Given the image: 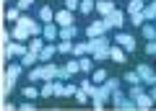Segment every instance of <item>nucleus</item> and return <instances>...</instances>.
I'll return each instance as SVG.
<instances>
[{
    "instance_id": "nucleus-21",
    "label": "nucleus",
    "mask_w": 156,
    "mask_h": 111,
    "mask_svg": "<svg viewBox=\"0 0 156 111\" xmlns=\"http://www.w3.org/2000/svg\"><path fill=\"white\" fill-rule=\"evenodd\" d=\"M55 96V80H44L42 83V98H50Z\"/></svg>"
},
{
    "instance_id": "nucleus-17",
    "label": "nucleus",
    "mask_w": 156,
    "mask_h": 111,
    "mask_svg": "<svg viewBox=\"0 0 156 111\" xmlns=\"http://www.w3.org/2000/svg\"><path fill=\"white\" fill-rule=\"evenodd\" d=\"M44 47H47V39H44V36H34L31 44H29V52H37V54H39Z\"/></svg>"
},
{
    "instance_id": "nucleus-5",
    "label": "nucleus",
    "mask_w": 156,
    "mask_h": 111,
    "mask_svg": "<svg viewBox=\"0 0 156 111\" xmlns=\"http://www.w3.org/2000/svg\"><path fill=\"white\" fill-rule=\"evenodd\" d=\"M138 75H140V80H143L146 85H156V72L151 70L148 65H138Z\"/></svg>"
},
{
    "instance_id": "nucleus-28",
    "label": "nucleus",
    "mask_w": 156,
    "mask_h": 111,
    "mask_svg": "<svg viewBox=\"0 0 156 111\" xmlns=\"http://www.w3.org/2000/svg\"><path fill=\"white\" fill-rule=\"evenodd\" d=\"M37 60H39L37 52H26V54L21 57V65H37Z\"/></svg>"
},
{
    "instance_id": "nucleus-19",
    "label": "nucleus",
    "mask_w": 156,
    "mask_h": 111,
    "mask_svg": "<svg viewBox=\"0 0 156 111\" xmlns=\"http://www.w3.org/2000/svg\"><path fill=\"white\" fill-rule=\"evenodd\" d=\"M76 36H78V28H76V26H62V28H60V39H70V41H73Z\"/></svg>"
},
{
    "instance_id": "nucleus-46",
    "label": "nucleus",
    "mask_w": 156,
    "mask_h": 111,
    "mask_svg": "<svg viewBox=\"0 0 156 111\" xmlns=\"http://www.w3.org/2000/svg\"><path fill=\"white\" fill-rule=\"evenodd\" d=\"M143 3H148V0H143Z\"/></svg>"
},
{
    "instance_id": "nucleus-45",
    "label": "nucleus",
    "mask_w": 156,
    "mask_h": 111,
    "mask_svg": "<svg viewBox=\"0 0 156 111\" xmlns=\"http://www.w3.org/2000/svg\"><path fill=\"white\" fill-rule=\"evenodd\" d=\"M151 5H154V8H156V0H151Z\"/></svg>"
},
{
    "instance_id": "nucleus-37",
    "label": "nucleus",
    "mask_w": 156,
    "mask_h": 111,
    "mask_svg": "<svg viewBox=\"0 0 156 111\" xmlns=\"http://www.w3.org/2000/svg\"><path fill=\"white\" fill-rule=\"evenodd\" d=\"M11 88H13V80L11 78H3V96L11 93Z\"/></svg>"
},
{
    "instance_id": "nucleus-22",
    "label": "nucleus",
    "mask_w": 156,
    "mask_h": 111,
    "mask_svg": "<svg viewBox=\"0 0 156 111\" xmlns=\"http://www.w3.org/2000/svg\"><path fill=\"white\" fill-rule=\"evenodd\" d=\"M39 96H42V88H37V85H26V88H23V98H39Z\"/></svg>"
},
{
    "instance_id": "nucleus-44",
    "label": "nucleus",
    "mask_w": 156,
    "mask_h": 111,
    "mask_svg": "<svg viewBox=\"0 0 156 111\" xmlns=\"http://www.w3.org/2000/svg\"><path fill=\"white\" fill-rule=\"evenodd\" d=\"M76 85H70V83H65V96H76Z\"/></svg>"
},
{
    "instance_id": "nucleus-13",
    "label": "nucleus",
    "mask_w": 156,
    "mask_h": 111,
    "mask_svg": "<svg viewBox=\"0 0 156 111\" xmlns=\"http://www.w3.org/2000/svg\"><path fill=\"white\" fill-rule=\"evenodd\" d=\"M96 11H99L101 18H107L112 11H115V3H112V0H99V3H96Z\"/></svg>"
},
{
    "instance_id": "nucleus-34",
    "label": "nucleus",
    "mask_w": 156,
    "mask_h": 111,
    "mask_svg": "<svg viewBox=\"0 0 156 111\" xmlns=\"http://www.w3.org/2000/svg\"><path fill=\"white\" fill-rule=\"evenodd\" d=\"M65 67H68V70L73 72V75H76V72H81V60H78V57H76V60H70V62H65Z\"/></svg>"
},
{
    "instance_id": "nucleus-23",
    "label": "nucleus",
    "mask_w": 156,
    "mask_h": 111,
    "mask_svg": "<svg viewBox=\"0 0 156 111\" xmlns=\"http://www.w3.org/2000/svg\"><path fill=\"white\" fill-rule=\"evenodd\" d=\"M18 18H21V8H8L5 11V21L8 23H18Z\"/></svg>"
},
{
    "instance_id": "nucleus-9",
    "label": "nucleus",
    "mask_w": 156,
    "mask_h": 111,
    "mask_svg": "<svg viewBox=\"0 0 156 111\" xmlns=\"http://www.w3.org/2000/svg\"><path fill=\"white\" fill-rule=\"evenodd\" d=\"M107 23H109V26H117V28H122V26H125V13L115 8V11H112L109 16H107Z\"/></svg>"
},
{
    "instance_id": "nucleus-10",
    "label": "nucleus",
    "mask_w": 156,
    "mask_h": 111,
    "mask_svg": "<svg viewBox=\"0 0 156 111\" xmlns=\"http://www.w3.org/2000/svg\"><path fill=\"white\" fill-rule=\"evenodd\" d=\"M135 106H138L140 111H148V109H154V106H156V101H154V96H146V93H140L138 98H135Z\"/></svg>"
},
{
    "instance_id": "nucleus-24",
    "label": "nucleus",
    "mask_w": 156,
    "mask_h": 111,
    "mask_svg": "<svg viewBox=\"0 0 156 111\" xmlns=\"http://www.w3.org/2000/svg\"><path fill=\"white\" fill-rule=\"evenodd\" d=\"M143 8H146L143 0H130L128 3V13H143Z\"/></svg>"
},
{
    "instance_id": "nucleus-27",
    "label": "nucleus",
    "mask_w": 156,
    "mask_h": 111,
    "mask_svg": "<svg viewBox=\"0 0 156 111\" xmlns=\"http://www.w3.org/2000/svg\"><path fill=\"white\" fill-rule=\"evenodd\" d=\"M81 60V72H94V62H91V57H78Z\"/></svg>"
},
{
    "instance_id": "nucleus-33",
    "label": "nucleus",
    "mask_w": 156,
    "mask_h": 111,
    "mask_svg": "<svg viewBox=\"0 0 156 111\" xmlns=\"http://www.w3.org/2000/svg\"><path fill=\"white\" fill-rule=\"evenodd\" d=\"M94 8H96L94 0H81V8H78V11H81V13H91Z\"/></svg>"
},
{
    "instance_id": "nucleus-11",
    "label": "nucleus",
    "mask_w": 156,
    "mask_h": 111,
    "mask_svg": "<svg viewBox=\"0 0 156 111\" xmlns=\"http://www.w3.org/2000/svg\"><path fill=\"white\" fill-rule=\"evenodd\" d=\"M125 57H128V52H125L122 47H120V44H112V49H109V60H115V62H120V65H122Z\"/></svg>"
},
{
    "instance_id": "nucleus-18",
    "label": "nucleus",
    "mask_w": 156,
    "mask_h": 111,
    "mask_svg": "<svg viewBox=\"0 0 156 111\" xmlns=\"http://www.w3.org/2000/svg\"><path fill=\"white\" fill-rule=\"evenodd\" d=\"M73 54H76V57H86V54H91L89 41H78V44L73 47Z\"/></svg>"
},
{
    "instance_id": "nucleus-14",
    "label": "nucleus",
    "mask_w": 156,
    "mask_h": 111,
    "mask_svg": "<svg viewBox=\"0 0 156 111\" xmlns=\"http://www.w3.org/2000/svg\"><path fill=\"white\" fill-rule=\"evenodd\" d=\"M42 78L44 80H57V65L44 62V65H42Z\"/></svg>"
},
{
    "instance_id": "nucleus-4",
    "label": "nucleus",
    "mask_w": 156,
    "mask_h": 111,
    "mask_svg": "<svg viewBox=\"0 0 156 111\" xmlns=\"http://www.w3.org/2000/svg\"><path fill=\"white\" fill-rule=\"evenodd\" d=\"M107 28H109V23H107V18H101V21L91 23V26L86 28V36H89V39H96V36H104V34H107Z\"/></svg>"
},
{
    "instance_id": "nucleus-20",
    "label": "nucleus",
    "mask_w": 156,
    "mask_h": 111,
    "mask_svg": "<svg viewBox=\"0 0 156 111\" xmlns=\"http://www.w3.org/2000/svg\"><path fill=\"white\" fill-rule=\"evenodd\" d=\"M140 34L146 36V41L156 39V26H154V23H143V26H140Z\"/></svg>"
},
{
    "instance_id": "nucleus-39",
    "label": "nucleus",
    "mask_w": 156,
    "mask_h": 111,
    "mask_svg": "<svg viewBox=\"0 0 156 111\" xmlns=\"http://www.w3.org/2000/svg\"><path fill=\"white\" fill-rule=\"evenodd\" d=\"M55 96H57V98H60V96H65V83L55 80Z\"/></svg>"
},
{
    "instance_id": "nucleus-16",
    "label": "nucleus",
    "mask_w": 156,
    "mask_h": 111,
    "mask_svg": "<svg viewBox=\"0 0 156 111\" xmlns=\"http://www.w3.org/2000/svg\"><path fill=\"white\" fill-rule=\"evenodd\" d=\"M39 23H55V13H52L50 5H44L39 11Z\"/></svg>"
},
{
    "instance_id": "nucleus-15",
    "label": "nucleus",
    "mask_w": 156,
    "mask_h": 111,
    "mask_svg": "<svg viewBox=\"0 0 156 111\" xmlns=\"http://www.w3.org/2000/svg\"><path fill=\"white\" fill-rule=\"evenodd\" d=\"M5 78H11L13 83H16V80L21 78V60H16L13 65H8V72H5Z\"/></svg>"
},
{
    "instance_id": "nucleus-36",
    "label": "nucleus",
    "mask_w": 156,
    "mask_h": 111,
    "mask_svg": "<svg viewBox=\"0 0 156 111\" xmlns=\"http://www.w3.org/2000/svg\"><path fill=\"white\" fill-rule=\"evenodd\" d=\"M70 75H73V72L68 70V67H57V80H68Z\"/></svg>"
},
{
    "instance_id": "nucleus-1",
    "label": "nucleus",
    "mask_w": 156,
    "mask_h": 111,
    "mask_svg": "<svg viewBox=\"0 0 156 111\" xmlns=\"http://www.w3.org/2000/svg\"><path fill=\"white\" fill-rule=\"evenodd\" d=\"M89 47H91V57H94L96 62H101V60H107L109 57V49H112V41H109V36H96V39H89Z\"/></svg>"
},
{
    "instance_id": "nucleus-7",
    "label": "nucleus",
    "mask_w": 156,
    "mask_h": 111,
    "mask_svg": "<svg viewBox=\"0 0 156 111\" xmlns=\"http://www.w3.org/2000/svg\"><path fill=\"white\" fill-rule=\"evenodd\" d=\"M29 28H23L21 23H13V28H11V39L13 41H29Z\"/></svg>"
},
{
    "instance_id": "nucleus-30",
    "label": "nucleus",
    "mask_w": 156,
    "mask_h": 111,
    "mask_svg": "<svg viewBox=\"0 0 156 111\" xmlns=\"http://www.w3.org/2000/svg\"><path fill=\"white\" fill-rule=\"evenodd\" d=\"M130 23H133V26H143V23H148V21H146V16H143V13H130Z\"/></svg>"
},
{
    "instance_id": "nucleus-41",
    "label": "nucleus",
    "mask_w": 156,
    "mask_h": 111,
    "mask_svg": "<svg viewBox=\"0 0 156 111\" xmlns=\"http://www.w3.org/2000/svg\"><path fill=\"white\" fill-rule=\"evenodd\" d=\"M31 5H34V0H18L16 3V8H21V11H29Z\"/></svg>"
},
{
    "instance_id": "nucleus-12",
    "label": "nucleus",
    "mask_w": 156,
    "mask_h": 111,
    "mask_svg": "<svg viewBox=\"0 0 156 111\" xmlns=\"http://www.w3.org/2000/svg\"><path fill=\"white\" fill-rule=\"evenodd\" d=\"M55 52H57V44H52V41H47V47L42 52H39V62H50L52 57H55Z\"/></svg>"
},
{
    "instance_id": "nucleus-31",
    "label": "nucleus",
    "mask_w": 156,
    "mask_h": 111,
    "mask_svg": "<svg viewBox=\"0 0 156 111\" xmlns=\"http://www.w3.org/2000/svg\"><path fill=\"white\" fill-rule=\"evenodd\" d=\"M29 80H31V83H37V80H44V78H42V67L34 65L31 70H29Z\"/></svg>"
},
{
    "instance_id": "nucleus-35",
    "label": "nucleus",
    "mask_w": 156,
    "mask_h": 111,
    "mask_svg": "<svg viewBox=\"0 0 156 111\" xmlns=\"http://www.w3.org/2000/svg\"><path fill=\"white\" fill-rule=\"evenodd\" d=\"M143 16H146V21H156V8L154 5H146L143 8Z\"/></svg>"
},
{
    "instance_id": "nucleus-25",
    "label": "nucleus",
    "mask_w": 156,
    "mask_h": 111,
    "mask_svg": "<svg viewBox=\"0 0 156 111\" xmlns=\"http://www.w3.org/2000/svg\"><path fill=\"white\" fill-rule=\"evenodd\" d=\"M73 41L70 39H60V44H57V52H60V54H68V52H73Z\"/></svg>"
},
{
    "instance_id": "nucleus-38",
    "label": "nucleus",
    "mask_w": 156,
    "mask_h": 111,
    "mask_svg": "<svg viewBox=\"0 0 156 111\" xmlns=\"http://www.w3.org/2000/svg\"><path fill=\"white\" fill-rule=\"evenodd\" d=\"M146 54H151V57L156 54V39H151V41H146Z\"/></svg>"
},
{
    "instance_id": "nucleus-43",
    "label": "nucleus",
    "mask_w": 156,
    "mask_h": 111,
    "mask_svg": "<svg viewBox=\"0 0 156 111\" xmlns=\"http://www.w3.org/2000/svg\"><path fill=\"white\" fill-rule=\"evenodd\" d=\"M140 93H143V90H140V85H133V88H130V98H138Z\"/></svg>"
},
{
    "instance_id": "nucleus-29",
    "label": "nucleus",
    "mask_w": 156,
    "mask_h": 111,
    "mask_svg": "<svg viewBox=\"0 0 156 111\" xmlns=\"http://www.w3.org/2000/svg\"><path fill=\"white\" fill-rule=\"evenodd\" d=\"M91 80H94L96 85H101V83H104V80H107V72H104V70H101V67H99V70H94V72H91Z\"/></svg>"
},
{
    "instance_id": "nucleus-26",
    "label": "nucleus",
    "mask_w": 156,
    "mask_h": 111,
    "mask_svg": "<svg viewBox=\"0 0 156 111\" xmlns=\"http://www.w3.org/2000/svg\"><path fill=\"white\" fill-rule=\"evenodd\" d=\"M125 83H128V85H140V83H143L140 75H138V70H135V72H125Z\"/></svg>"
},
{
    "instance_id": "nucleus-32",
    "label": "nucleus",
    "mask_w": 156,
    "mask_h": 111,
    "mask_svg": "<svg viewBox=\"0 0 156 111\" xmlns=\"http://www.w3.org/2000/svg\"><path fill=\"white\" fill-rule=\"evenodd\" d=\"M101 85H104L107 90H112V93H115V90H120V80H115V78H107Z\"/></svg>"
},
{
    "instance_id": "nucleus-3",
    "label": "nucleus",
    "mask_w": 156,
    "mask_h": 111,
    "mask_svg": "<svg viewBox=\"0 0 156 111\" xmlns=\"http://www.w3.org/2000/svg\"><path fill=\"white\" fill-rule=\"evenodd\" d=\"M115 44H120L125 52H135L138 41H135V36H130V34H122V31H117V36H115Z\"/></svg>"
},
{
    "instance_id": "nucleus-2",
    "label": "nucleus",
    "mask_w": 156,
    "mask_h": 111,
    "mask_svg": "<svg viewBox=\"0 0 156 111\" xmlns=\"http://www.w3.org/2000/svg\"><path fill=\"white\" fill-rule=\"evenodd\" d=\"M29 52V44H23V41H11L8 47H3V57H16V60H21L23 54Z\"/></svg>"
},
{
    "instance_id": "nucleus-6",
    "label": "nucleus",
    "mask_w": 156,
    "mask_h": 111,
    "mask_svg": "<svg viewBox=\"0 0 156 111\" xmlns=\"http://www.w3.org/2000/svg\"><path fill=\"white\" fill-rule=\"evenodd\" d=\"M55 23L57 26H73V11H68V8H62V11L55 13Z\"/></svg>"
},
{
    "instance_id": "nucleus-42",
    "label": "nucleus",
    "mask_w": 156,
    "mask_h": 111,
    "mask_svg": "<svg viewBox=\"0 0 156 111\" xmlns=\"http://www.w3.org/2000/svg\"><path fill=\"white\" fill-rule=\"evenodd\" d=\"M18 109H21V111H31V109H37V106H34V103H31V98H29V101H23Z\"/></svg>"
},
{
    "instance_id": "nucleus-8",
    "label": "nucleus",
    "mask_w": 156,
    "mask_h": 111,
    "mask_svg": "<svg viewBox=\"0 0 156 111\" xmlns=\"http://www.w3.org/2000/svg\"><path fill=\"white\" fill-rule=\"evenodd\" d=\"M42 36H44L47 41H57V36H60V26H57V23H44Z\"/></svg>"
},
{
    "instance_id": "nucleus-40",
    "label": "nucleus",
    "mask_w": 156,
    "mask_h": 111,
    "mask_svg": "<svg viewBox=\"0 0 156 111\" xmlns=\"http://www.w3.org/2000/svg\"><path fill=\"white\" fill-rule=\"evenodd\" d=\"M65 8L68 11H78L81 8V0H65Z\"/></svg>"
}]
</instances>
